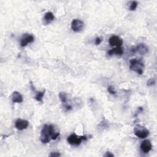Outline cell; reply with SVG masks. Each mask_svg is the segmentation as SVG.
Listing matches in <instances>:
<instances>
[{
    "label": "cell",
    "instance_id": "6da1fadb",
    "mask_svg": "<svg viewBox=\"0 0 157 157\" xmlns=\"http://www.w3.org/2000/svg\"><path fill=\"white\" fill-rule=\"evenodd\" d=\"M59 136L60 133L56 132L54 125L46 124L41 130L40 139L42 143L47 144L51 140H56Z\"/></svg>",
    "mask_w": 157,
    "mask_h": 157
},
{
    "label": "cell",
    "instance_id": "7a4b0ae2",
    "mask_svg": "<svg viewBox=\"0 0 157 157\" xmlns=\"http://www.w3.org/2000/svg\"><path fill=\"white\" fill-rule=\"evenodd\" d=\"M129 64V68L131 70L135 71L139 75L143 74L144 65L141 60L134 58L130 60Z\"/></svg>",
    "mask_w": 157,
    "mask_h": 157
},
{
    "label": "cell",
    "instance_id": "3957f363",
    "mask_svg": "<svg viewBox=\"0 0 157 157\" xmlns=\"http://www.w3.org/2000/svg\"><path fill=\"white\" fill-rule=\"evenodd\" d=\"M87 138L85 136H77L75 133L71 134L70 136L68 137V139H67L68 143L74 146L79 145H81V144L83 141H87Z\"/></svg>",
    "mask_w": 157,
    "mask_h": 157
},
{
    "label": "cell",
    "instance_id": "277c9868",
    "mask_svg": "<svg viewBox=\"0 0 157 157\" xmlns=\"http://www.w3.org/2000/svg\"><path fill=\"white\" fill-rule=\"evenodd\" d=\"M134 133L140 139H145L149 135V131L144 126L138 125L134 129Z\"/></svg>",
    "mask_w": 157,
    "mask_h": 157
},
{
    "label": "cell",
    "instance_id": "5b68a950",
    "mask_svg": "<svg viewBox=\"0 0 157 157\" xmlns=\"http://www.w3.org/2000/svg\"><path fill=\"white\" fill-rule=\"evenodd\" d=\"M71 29L76 33L82 31L84 27V23L79 19H74L71 22Z\"/></svg>",
    "mask_w": 157,
    "mask_h": 157
},
{
    "label": "cell",
    "instance_id": "8992f818",
    "mask_svg": "<svg viewBox=\"0 0 157 157\" xmlns=\"http://www.w3.org/2000/svg\"><path fill=\"white\" fill-rule=\"evenodd\" d=\"M35 41V38L32 35L24 34L20 40V45L22 47L27 46L28 44L32 43Z\"/></svg>",
    "mask_w": 157,
    "mask_h": 157
},
{
    "label": "cell",
    "instance_id": "52a82bcc",
    "mask_svg": "<svg viewBox=\"0 0 157 157\" xmlns=\"http://www.w3.org/2000/svg\"><path fill=\"white\" fill-rule=\"evenodd\" d=\"M109 43L111 46H115L116 47H121L123 43V41L120 37L113 35L109 38Z\"/></svg>",
    "mask_w": 157,
    "mask_h": 157
},
{
    "label": "cell",
    "instance_id": "ba28073f",
    "mask_svg": "<svg viewBox=\"0 0 157 157\" xmlns=\"http://www.w3.org/2000/svg\"><path fill=\"white\" fill-rule=\"evenodd\" d=\"M28 126L29 122L28 121L26 120L18 119L15 122V127L16 128V129L20 131L27 129L28 127Z\"/></svg>",
    "mask_w": 157,
    "mask_h": 157
},
{
    "label": "cell",
    "instance_id": "9c48e42d",
    "mask_svg": "<svg viewBox=\"0 0 157 157\" xmlns=\"http://www.w3.org/2000/svg\"><path fill=\"white\" fill-rule=\"evenodd\" d=\"M140 147H141V150L144 153H147L152 150V143H151L150 140L146 139V140H144V141L142 142Z\"/></svg>",
    "mask_w": 157,
    "mask_h": 157
},
{
    "label": "cell",
    "instance_id": "30bf717a",
    "mask_svg": "<svg viewBox=\"0 0 157 157\" xmlns=\"http://www.w3.org/2000/svg\"><path fill=\"white\" fill-rule=\"evenodd\" d=\"M135 50L139 54L145 55L149 52V47L145 44L140 43L136 47Z\"/></svg>",
    "mask_w": 157,
    "mask_h": 157
},
{
    "label": "cell",
    "instance_id": "8fae6325",
    "mask_svg": "<svg viewBox=\"0 0 157 157\" xmlns=\"http://www.w3.org/2000/svg\"><path fill=\"white\" fill-rule=\"evenodd\" d=\"M31 88L32 89L36 92V96H35V99L38 101V102H43V97L44 96V94H45V90H44L42 92H38L36 91L32 83H31Z\"/></svg>",
    "mask_w": 157,
    "mask_h": 157
},
{
    "label": "cell",
    "instance_id": "7c38bea8",
    "mask_svg": "<svg viewBox=\"0 0 157 157\" xmlns=\"http://www.w3.org/2000/svg\"><path fill=\"white\" fill-rule=\"evenodd\" d=\"M123 50L121 47H117L115 48H112L109 50L108 52V54L110 56H112L113 55H123Z\"/></svg>",
    "mask_w": 157,
    "mask_h": 157
},
{
    "label": "cell",
    "instance_id": "4fadbf2b",
    "mask_svg": "<svg viewBox=\"0 0 157 157\" xmlns=\"http://www.w3.org/2000/svg\"><path fill=\"white\" fill-rule=\"evenodd\" d=\"M12 99L14 103H21L23 101V98L20 93L15 91L12 93Z\"/></svg>",
    "mask_w": 157,
    "mask_h": 157
},
{
    "label": "cell",
    "instance_id": "5bb4252c",
    "mask_svg": "<svg viewBox=\"0 0 157 157\" xmlns=\"http://www.w3.org/2000/svg\"><path fill=\"white\" fill-rule=\"evenodd\" d=\"M55 19V16L54 14L51 12H47L45 14L44 17V20L45 22V23L48 24L52 22Z\"/></svg>",
    "mask_w": 157,
    "mask_h": 157
},
{
    "label": "cell",
    "instance_id": "9a60e30c",
    "mask_svg": "<svg viewBox=\"0 0 157 157\" xmlns=\"http://www.w3.org/2000/svg\"><path fill=\"white\" fill-rule=\"evenodd\" d=\"M59 98L63 104V105H65V104H68V96H67L66 93L60 92L59 93Z\"/></svg>",
    "mask_w": 157,
    "mask_h": 157
},
{
    "label": "cell",
    "instance_id": "2e32d148",
    "mask_svg": "<svg viewBox=\"0 0 157 157\" xmlns=\"http://www.w3.org/2000/svg\"><path fill=\"white\" fill-rule=\"evenodd\" d=\"M138 3L136 2H135V1L132 2L129 5V10L130 11H135L138 7Z\"/></svg>",
    "mask_w": 157,
    "mask_h": 157
},
{
    "label": "cell",
    "instance_id": "e0dca14e",
    "mask_svg": "<svg viewBox=\"0 0 157 157\" xmlns=\"http://www.w3.org/2000/svg\"><path fill=\"white\" fill-rule=\"evenodd\" d=\"M155 84V78H150V79L147 81V86H152V85H153Z\"/></svg>",
    "mask_w": 157,
    "mask_h": 157
},
{
    "label": "cell",
    "instance_id": "ac0fdd59",
    "mask_svg": "<svg viewBox=\"0 0 157 157\" xmlns=\"http://www.w3.org/2000/svg\"><path fill=\"white\" fill-rule=\"evenodd\" d=\"M108 91L109 93H111V95H115L116 92L114 90V89L112 86H109L108 88Z\"/></svg>",
    "mask_w": 157,
    "mask_h": 157
},
{
    "label": "cell",
    "instance_id": "d6986e66",
    "mask_svg": "<svg viewBox=\"0 0 157 157\" xmlns=\"http://www.w3.org/2000/svg\"><path fill=\"white\" fill-rule=\"evenodd\" d=\"M49 156H54V157H58V156H61V154L58 152H52L51 153L49 154Z\"/></svg>",
    "mask_w": 157,
    "mask_h": 157
},
{
    "label": "cell",
    "instance_id": "ffe728a7",
    "mask_svg": "<svg viewBox=\"0 0 157 157\" xmlns=\"http://www.w3.org/2000/svg\"><path fill=\"white\" fill-rule=\"evenodd\" d=\"M104 156H105V157H114V155L113 153H112L111 152H107L105 153V155H104Z\"/></svg>",
    "mask_w": 157,
    "mask_h": 157
},
{
    "label": "cell",
    "instance_id": "44dd1931",
    "mask_svg": "<svg viewBox=\"0 0 157 157\" xmlns=\"http://www.w3.org/2000/svg\"><path fill=\"white\" fill-rule=\"evenodd\" d=\"M101 39H100V38H96L95 39V44L99 45L101 44Z\"/></svg>",
    "mask_w": 157,
    "mask_h": 157
}]
</instances>
